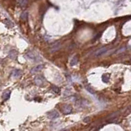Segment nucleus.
Masks as SVG:
<instances>
[{
  "instance_id": "nucleus-1",
  "label": "nucleus",
  "mask_w": 131,
  "mask_h": 131,
  "mask_svg": "<svg viewBox=\"0 0 131 131\" xmlns=\"http://www.w3.org/2000/svg\"><path fill=\"white\" fill-rule=\"evenodd\" d=\"M26 57H27L29 59L32 60L34 61H39L40 60V57L35 52H31V51H30V52H28L27 53H26Z\"/></svg>"
},
{
  "instance_id": "nucleus-2",
  "label": "nucleus",
  "mask_w": 131,
  "mask_h": 131,
  "mask_svg": "<svg viewBox=\"0 0 131 131\" xmlns=\"http://www.w3.org/2000/svg\"><path fill=\"white\" fill-rule=\"evenodd\" d=\"M48 117L50 118V119L55 120V119H57V118L59 117V113H58L56 110H52V111H49V112L48 113Z\"/></svg>"
},
{
  "instance_id": "nucleus-3",
  "label": "nucleus",
  "mask_w": 131,
  "mask_h": 131,
  "mask_svg": "<svg viewBox=\"0 0 131 131\" xmlns=\"http://www.w3.org/2000/svg\"><path fill=\"white\" fill-rule=\"evenodd\" d=\"M107 52V48H102L98 49V51H96V52H95V56L96 57L102 56V55L105 54Z\"/></svg>"
},
{
  "instance_id": "nucleus-4",
  "label": "nucleus",
  "mask_w": 131,
  "mask_h": 131,
  "mask_svg": "<svg viewBox=\"0 0 131 131\" xmlns=\"http://www.w3.org/2000/svg\"><path fill=\"white\" fill-rule=\"evenodd\" d=\"M35 83L37 84V85H42L43 84V83L44 82V78L42 76H40V75H38V76H36L35 78Z\"/></svg>"
},
{
  "instance_id": "nucleus-5",
  "label": "nucleus",
  "mask_w": 131,
  "mask_h": 131,
  "mask_svg": "<svg viewBox=\"0 0 131 131\" xmlns=\"http://www.w3.org/2000/svg\"><path fill=\"white\" fill-rule=\"evenodd\" d=\"M21 75H22V71H21L20 70H17V69L14 70L13 71H12V76L13 78H15V79L19 78Z\"/></svg>"
},
{
  "instance_id": "nucleus-6",
  "label": "nucleus",
  "mask_w": 131,
  "mask_h": 131,
  "mask_svg": "<svg viewBox=\"0 0 131 131\" xmlns=\"http://www.w3.org/2000/svg\"><path fill=\"white\" fill-rule=\"evenodd\" d=\"M61 48V44L60 43H56V44H54L52 46V48L50 49V52H56V51H57L58 49Z\"/></svg>"
},
{
  "instance_id": "nucleus-7",
  "label": "nucleus",
  "mask_w": 131,
  "mask_h": 131,
  "mask_svg": "<svg viewBox=\"0 0 131 131\" xmlns=\"http://www.w3.org/2000/svg\"><path fill=\"white\" fill-rule=\"evenodd\" d=\"M43 68H44V65H39V66H36L35 67H34L31 71V73H36V72H39V70H41Z\"/></svg>"
},
{
  "instance_id": "nucleus-8",
  "label": "nucleus",
  "mask_w": 131,
  "mask_h": 131,
  "mask_svg": "<svg viewBox=\"0 0 131 131\" xmlns=\"http://www.w3.org/2000/svg\"><path fill=\"white\" fill-rule=\"evenodd\" d=\"M72 111V107H70V105H65L64 107H63V112L65 114H69Z\"/></svg>"
},
{
  "instance_id": "nucleus-9",
  "label": "nucleus",
  "mask_w": 131,
  "mask_h": 131,
  "mask_svg": "<svg viewBox=\"0 0 131 131\" xmlns=\"http://www.w3.org/2000/svg\"><path fill=\"white\" fill-rule=\"evenodd\" d=\"M8 57H9L11 59H16L17 57V52L16 50H11L8 53Z\"/></svg>"
},
{
  "instance_id": "nucleus-10",
  "label": "nucleus",
  "mask_w": 131,
  "mask_h": 131,
  "mask_svg": "<svg viewBox=\"0 0 131 131\" xmlns=\"http://www.w3.org/2000/svg\"><path fill=\"white\" fill-rule=\"evenodd\" d=\"M10 95H11V92L9 91V90H7V91L4 92V93L3 94V98L4 101L8 100V98H10Z\"/></svg>"
},
{
  "instance_id": "nucleus-11",
  "label": "nucleus",
  "mask_w": 131,
  "mask_h": 131,
  "mask_svg": "<svg viewBox=\"0 0 131 131\" xmlns=\"http://www.w3.org/2000/svg\"><path fill=\"white\" fill-rule=\"evenodd\" d=\"M78 63V57L77 56H74L73 57L71 58V60H70V66H75Z\"/></svg>"
},
{
  "instance_id": "nucleus-12",
  "label": "nucleus",
  "mask_w": 131,
  "mask_h": 131,
  "mask_svg": "<svg viewBox=\"0 0 131 131\" xmlns=\"http://www.w3.org/2000/svg\"><path fill=\"white\" fill-rule=\"evenodd\" d=\"M28 18V12H23L22 14H21V19L22 21H26Z\"/></svg>"
},
{
  "instance_id": "nucleus-13",
  "label": "nucleus",
  "mask_w": 131,
  "mask_h": 131,
  "mask_svg": "<svg viewBox=\"0 0 131 131\" xmlns=\"http://www.w3.org/2000/svg\"><path fill=\"white\" fill-rule=\"evenodd\" d=\"M5 24L8 26H9V27H13L14 26V24L9 20V19H6V20H5Z\"/></svg>"
},
{
  "instance_id": "nucleus-14",
  "label": "nucleus",
  "mask_w": 131,
  "mask_h": 131,
  "mask_svg": "<svg viewBox=\"0 0 131 131\" xmlns=\"http://www.w3.org/2000/svg\"><path fill=\"white\" fill-rule=\"evenodd\" d=\"M109 75H107V74H105V75H103V76H102V81L105 83H107L109 81Z\"/></svg>"
},
{
  "instance_id": "nucleus-15",
  "label": "nucleus",
  "mask_w": 131,
  "mask_h": 131,
  "mask_svg": "<svg viewBox=\"0 0 131 131\" xmlns=\"http://www.w3.org/2000/svg\"><path fill=\"white\" fill-rule=\"evenodd\" d=\"M52 91L55 92L56 93H60V88H58L57 86H56V85H52Z\"/></svg>"
},
{
  "instance_id": "nucleus-16",
  "label": "nucleus",
  "mask_w": 131,
  "mask_h": 131,
  "mask_svg": "<svg viewBox=\"0 0 131 131\" xmlns=\"http://www.w3.org/2000/svg\"><path fill=\"white\" fill-rule=\"evenodd\" d=\"M19 5H20L21 7H22V8H24L25 6H26V4H27V1H19L18 2Z\"/></svg>"
},
{
  "instance_id": "nucleus-17",
  "label": "nucleus",
  "mask_w": 131,
  "mask_h": 131,
  "mask_svg": "<svg viewBox=\"0 0 131 131\" xmlns=\"http://www.w3.org/2000/svg\"><path fill=\"white\" fill-rule=\"evenodd\" d=\"M86 89H87L88 90V92H89V93H94V91H93V89H92V88H90L89 87H88V86H86Z\"/></svg>"
},
{
  "instance_id": "nucleus-18",
  "label": "nucleus",
  "mask_w": 131,
  "mask_h": 131,
  "mask_svg": "<svg viewBox=\"0 0 131 131\" xmlns=\"http://www.w3.org/2000/svg\"><path fill=\"white\" fill-rule=\"evenodd\" d=\"M88 120H89V119H88V117H87V118H86V119H84V122H88Z\"/></svg>"
},
{
  "instance_id": "nucleus-19",
  "label": "nucleus",
  "mask_w": 131,
  "mask_h": 131,
  "mask_svg": "<svg viewBox=\"0 0 131 131\" xmlns=\"http://www.w3.org/2000/svg\"><path fill=\"white\" fill-rule=\"evenodd\" d=\"M62 131H70L69 130H62Z\"/></svg>"
}]
</instances>
